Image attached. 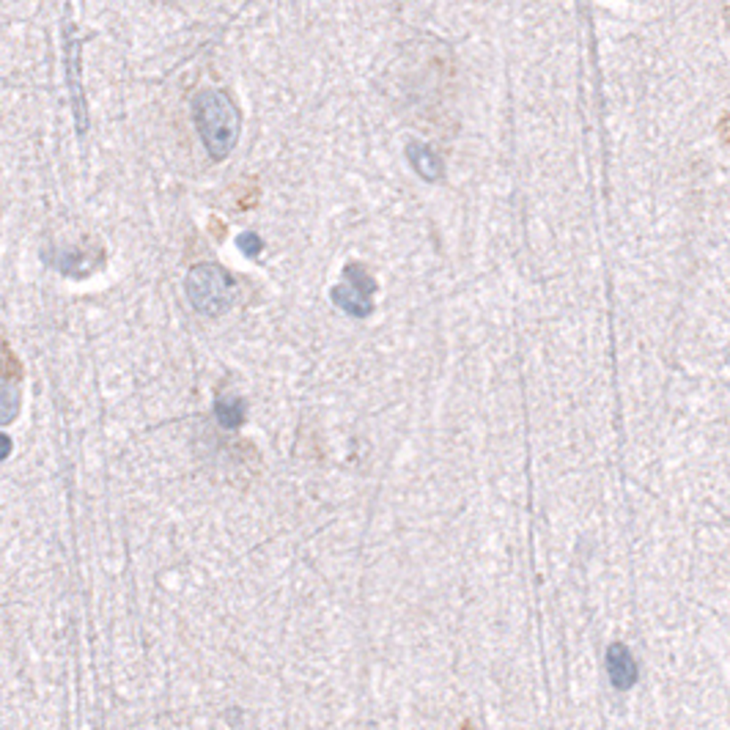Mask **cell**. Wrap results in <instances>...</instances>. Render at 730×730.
Segmentation results:
<instances>
[{
	"instance_id": "obj_1",
	"label": "cell",
	"mask_w": 730,
	"mask_h": 730,
	"mask_svg": "<svg viewBox=\"0 0 730 730\" xmlns=\"http://www.w3.org/2000/svg\"><path fill=\"white\" fill-rule=\"evenodd\" d=\"M193 121L201 135V144L206 146L209 157L215 162L226 160L236 149L239 132H242V116L226 91H217V88L198 91L193 99Z\"/></svg>"
},
{
	"instance_id": "obj_2",
	"label": "cell",
	"mask_w": 730,
	"mask_h": 730,
	"mask_svg": "<svg viewBox=\"0 0 730 730\" xmlns=\"http://www.w3.org/2000/svg\"><path fill=\"white\" fill-rule=\"evenodd\" d=\"M185 291L198 313H203V316H220L236 297V283L220 264H195L187 272Z\"/></svg>"
},
{
	"instance_id": "obj_3",
	"label": "cell",
	"mask_w": 730,
	"mask_h": 730,
	"mask_svg": "<svg viewBox=\"0 0 730 730\" xmlns=\"http://www.w3.org/2000/svg\"><path fill=\"white\" fill-rule=\"evenodd\" d=\"M376 281L371 277V272L365 267H360L357 261L346 264L340 283L330 291L335 308H340L343 313H349L352 319H368L373 313V294H376Z\"/></svg>"
},
{
	"instance_id": "obj_4",
	"label": "cell",
	"mask_w": 730,
	"mask_h": 730,
	"mask_svg": "<svg viewBox=\"0 0 730 730\" xmlns=\"http://www.w3.org/2000/svg\"><path fill=\"white\" fill-rule=\"evenodd\" d=\"M63 61H66V86H69V96H72V111H75V127L78 135L83 137L88 129V104H86V94H83V66H80V39L75 37V28L66 25L63 28Z\"/></svg>"
},
{
	"instance_id": "obj_5",
	"label": "cell",
	"mask_w": 730,
	"mask_h": 730,
	"mask_svg": "<svg viewBox=\"0 0 730 730\" xmlns=\"http://www.w3.org/2000/svg\"><path fill=\"white\" fill-rule=\"evenodd\" d=\"M42 258L55 267L58 272H63L66 277H75V281H83L88 277L96 267L88 264L91 261V253L88 250H75V248H50L42 253Z\"/></svg>"
},
{
	"instance_id": "obj_6",
	"label": "cell",
	"mask_w": 730,
	"mask_h": 730,
	"mask_svg": "<svg viewBox=\"0 0 730 730\" xmlns=\"http://www.w3.org/2000/svg\"><path fill=\"white\" fill-rule=\"evenodd\" d=\"M607 673H610V678H612V684L618 689H629L637 681V665H635L632 651L626 645H620V643L610 645V651H607Z\"/></svg>"
},
{
	"instance_id": "obj_7",
	"label": "cell",
	"mask_w": 730,
	"mask_h": 730,
	"mask_svg": "<svg viewBox=\"0 0 730 730\" xmlns=\"http://www.w3.org/2000/svg\"><path fill=\"white\" fill-rule=\"evenodd\" d=\"M406 160L412 165V170L417 173L421 179L426 182H439L442 179V173H445V165L442 160L421 141H409L406 144Z\"/></svg>"
},
{
	"instance_id": "obj_8",
	"label": "cell",
	"mask_w": 730,
	"mask_h": 730,
	"mask_svg": "<svg viewBox=\"0 0 730 730\" xmlns=\"http://www.w3.org/2000/svg\"><path fill=\"white\" fill-rule=\"evenodd\" d=\"M215 414H217V423L228 431L239 429L242 423H245V401H242L239 396H223L217 398L215 404Z\"/></svg>"
},
{
	"instance_id": "obj_9",
	"label": "cell",
	"mask_w": 730,
	"mask_h": 730,
	"mask_svg": "<svg viewBox=\"0 0 730 730\" xmlns=\"http://www.w3.org/2000/svg\"><path fill=\"white\" fill-rule=\"evenodd\" d=\"M20 406H22L20 388L9 379H0V426L14 423L20 414Z\"/></svg>"
},
{
	"instance_id": "obj_10",
	"label": "cell",
	"mask_w": 730,
	"mask_h": 730,
	"mask_svg": "<svg viewBox=\"0 0 730 730\" xmlns=\"http://www.w3.org/2000/svg\"><path fill=\"white\" fill-rule=\"evenodd\" d=\"M236 245H239V250L245 253L248 258H258L261 256V250H264V242H261V236L258 234H242L239 239H236Z\"/></svg>"
},
{
	"instance_id": "obj_11",
	"label": "cell",
	"mask_w": 730,
	"mask_h": 730,
	"mask_svg": "<svg viewBox=\"0 0 730 730\" xmlns=\"http://www.w3.org/2000/svg\"><path fill=\"white\" fill-rule=\"evenodd\" d=\"M12 450H14V442H12V437H9V434H4V431H0V462H6V459L12 456Z\"/></svg>"
}]
</instances>
